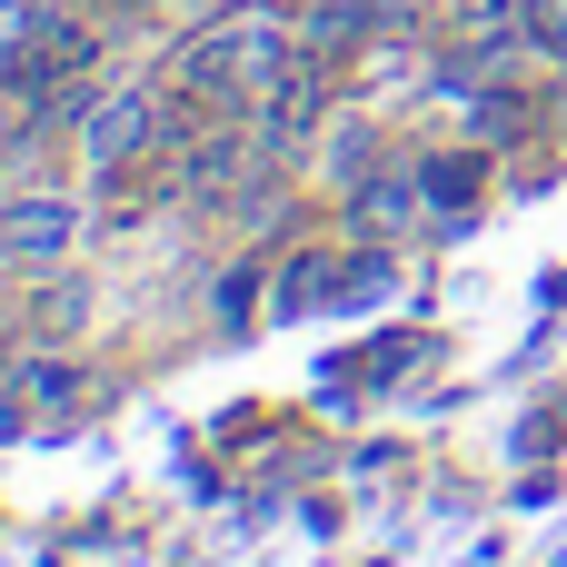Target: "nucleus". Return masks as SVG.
<instances>
[{
  "mask_svg": "<svg viewBox=\"0 0 567 567\" xmlns=\"http://www.w3.org/2000/svg\"><path fill=\"white\" fill-rule=\"evenodd\" d=\"M299 50L309 40H299V20L279 0H239L179 50V90H189V110H259Z\"/></svg>",
  "mask_w": 567,
  "mask_h": 567,
  "instance_id": "1",
  "label": "nucleus"
},
{
  "mask_svg": "<svg viewBox=\"0 0 567 567\" xmlns=\"http://www.w3.org/2000/svg\"><path fill=\"white\" fill-rule=\"evenodd\" d=\"M80 289H90V279H50V289H40V329H80V309H90Z\"/></svg>",
  "mask_w": 567,
  "mask_h": 567,
  "instance_id": "8",
  "label": "nucleus"
},
{
  "mask_svg": "<svg viewBox=\"0 0 567 567\" xmlns=\"http://www.w3.org/2000/svg\"><path fill=\"white\" fill-rule=\"evenodd\" d=\"M189 130H169V100L159 90H110L100 110H90V130H80V159H90V179H120L130 159H169Z\"/></svg>",
  "mask_w": 567,
  "mask_h": 567,
  "instance_id": "2",
  "label": "nucleus"
},
{
  "mask_svg": "<svg viewBox=\"0 0 567 567\" xmlns=\"http://www.w3.org/2000/svg\"><path fill=\"white\" fill-rule=\"evenodd\" d=\"M70 239H80V199H70V189H10V199H0V259L50 269Z\"/></svg>",
  "mask_w": 567,
  "mask_h": 567,
  "instance_id": "3",
  "label": "nucleus"
},
{
  "mask_svg": "<svg viewBox=\"0 0 567 567\" xmlns=\"http://www.w3.org/2000/svg\"><path fill=\"white\" fill-rule=\"evenodd\" d=\"M40 20H50V0H0V90L20 80V60H30Z\"/></svg>",
  "mask_w": 567,
  "mask_h": 567,
  "instance_id": "6",
  "label": "nucleus"
},
{
  "mask_svg": "<svg viewBox=\"0 0 567 567\" xmlns=\"http://www.w3.org/2000/svg\"><path fill=\"white\" fill-rule=\"evenodd\" d=\"M518 30L538 40L548 70H567V0H518Z\"/></svg>",
  "mask_w": 567,
  "mask_h": 567,
  "instance_id": "7",
  "label": "nucleus"
},
{
  "mask_svg": "<svg viewBox=\"0 0 567 567\" xmlns=\"http://www.w3.org/2000/svg\"><path fill=\"white\" fill-rule=\"evenodd\" d=\"M20 369V399H30V429L40 419H70V409H90V379H80V359H60V349H30V359H10Z\"/></svg>",
  "mask_w": 567,
  "mask_h": 567,
  "instance_id": "4",
  "label": "nucleus"
},
{
  "mask_svg": "<svg viewBox=\"0 0 567 567\" xmlns=\"http://www.w3.org/2000/svg\"><path fill=\"white\" fill-rule=\"evenodd\" d=\"M339 299V249H299V259H279V319H319Z\"/></svg>",
  "mask_w": 567,
  "mask_h": 567,
  "instance_id": "5",
  "label": "nucleus"
}]
</instances>
